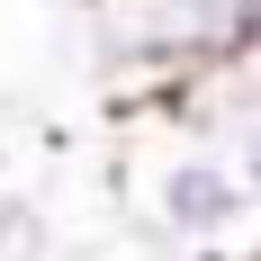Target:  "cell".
<instances>
[{"label":"cell","instance_id":"cell-3","mask_svg":"<svg viewBox=\"0 0 261 261\" xmlns=\"http://www.w3.org/2000/svg\"><path fill=\"white\" fill-rule=\"evenodd\" d=\"M18 234H27V207H18V198H0V252H9Z\"/></svg>","mask_w":261,"mask_h":261},{"label":"cell","instance_id":"cell-2","mask_svg":"<svg viewBox=\"0 0 261 261\" xmlns=\"http://www.w3.org/2000/svg\"><path fill=\"white\" fill-rule=\"evenodd\" d=\"M153 216H162V234L189 243V252H198V243H234L243 216H252V180H243L234 153L189 144V153L162 162V180H153Z\"/></svg>","mask_w":261,"mask_h":261},{"label":"cell","instance_id":"cell-1","mask_svg":"<svg viewBox=\"0 0 261 261\" xmlns=\"http://www.w3.org/2000/svg\"><path fill=\"white\" fill-rule=\"evenodd\" d=\"M261 0H90V36L117 72L198 81L216 63H252Z\"/></svg>","mask_w":261,"mask_h":261}]
</instances>
